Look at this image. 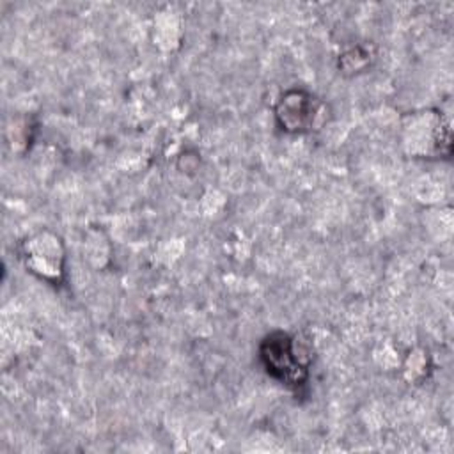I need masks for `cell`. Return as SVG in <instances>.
I'll return each instance as SVG.
<instances>
[{"label":"cell","mask_w":454,"mask_h":454,"mask_svg":"<svg viewBox=\"0 0 454 454\" xmlns=\"http://www.w3.org/2000/svg\"><path fill=\"white\" fill-rule=\"evenodd\" d=\"M261 362L275 380L298 387L309 374V349L284 332H273L261 342Z\"/></svg>","instance_id":"6da1fadb"},{"label":"cell","mask_w":454,"mask_h":454,"mask_svg":"<svg viewBox=\"0 0 454 454\" xmlns=\"http://www.w3.org/2000/svg\"><path fill=\"white\" fill-rule=\"evenodd\" d=\"M321 101L305 90L286 92L275 108V117L282 129L303 133L316 126L321 114Z\"/></svg>","instance_id":"7a4b0ae2"}]
</instances>
